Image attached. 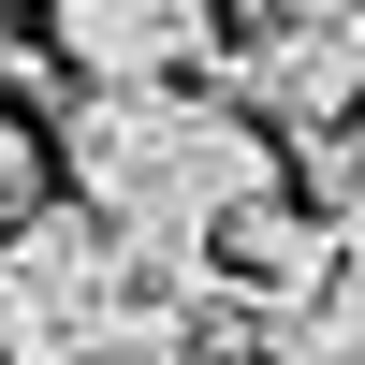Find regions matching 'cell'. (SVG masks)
<instances>
[{
  "mask_svg": "<svg viewBox=\"0 0 365 365\" xmlns=\"http://www.w3.org/2000/svg\"><path fill=\"white\" fill-rule=\"evenodd\" d=\"M278 351H292V365H365V234L307 278V307L278 322Z\"/></svg>",
  "mask_w": 365,
  "mask_h": 365,
  "instance_id": "5",
  "label": "cell"
},
{
  "mask_svg": "<svg viewBox=\"0 0 365 365\" xmlns=\"http://www.w3.org/2000/svg\"><path fill=\"white\" fill-rule=\"evenodd\" d=\"M263 15H322V29H365V0H263Z\"/></svg>",
  "mask_w": 365,
  "mask_h": 365,
  "instance_id": "8",
  "label": "cell"
},
{
  "mask_svg": "<svg viewBox=\"0 0 365 365\" xmlns=\"http://www.w3.org/2000/svg\"><path fill=\"white\" fill-rule=\"evenodd\" d=\"M44 44L73 88H161L190 58H220V0H58Z\"/></svg>",
  "mask_w": 365,
  "mask_h": 365,
  "instance_id": "4",
  "label": "cell"
},
{
  "mask_svg": "<svg viewBox=\"0 0 365 365\" xmlns=\"http://www.w3.org/2000/svg\"><path fill=\"white\" fill-rule=\"evenodd\" d=\"M220 73L263 132H351L365 117V29H322V15H263V29H220Z\"/></svg>",
  "mask_w": 365,
  "mask_h": 365,
  "instance_id": "3",
  "label": "cell"
},
{
  "mask_svg": "<svg viewBox=\"0 0 365 365\" xmlns=\"http://www.w3.org/2000/svg\"><path fill=\"white\" fill-rule=\"evenodd\" d=\"M88 365H205V336H190V307H132Z\"/></svg>",
  "mask_w": 365,
  "mask_h": 365,
  "instance_id": "6",
  "label": "cell"
},
{
  "mask_svg": "<svg viewBox=\"0 0 365 365\" xmlns=\"http://www.w3.org/2000/svg\"><path fill=\"white\" fill-rule=\"evenodd\" d=\"M117 322H132L117 234L88 205H15L0 220V365H88Z\"/></svg>",
  "mask_w": 365,
  "mask_h": 365,
  "instance_id": "2",
  "label": "cell"
},
{
  "mask_svg": "<svg viewBox=\"0 0 365 365\" xmlns=\"http://www.w3.org/2000/svg\"><path fill=\"white\" fill-rule=\"evenodd\" d=\"M58 175L73 205L117 234V278L132 307H205L220 292V220L278 190V132L249 103H205V88H88L58 117Z\"/></svg>",
  "mask_w": 365,
  "mask_h": 365,
  "instance_id": "1",
  "label": "cell"
},
{
  "mask_svg": "<svg viewBox=\"0 0 365 365\" xmlns=\"http://www.w3.org/2000/svg\"><path fill=\"white\" fill-rule=\"evenodd\" d=\"M0 15H15V0H0Z\"/></svg>",
  "mask_w": 365,
  "mask_h": 365,
  "instance_id": "9",
  "label": "cell"
},
{
  "mask_svg": "<svg viewBox=\"0 0 365 365\" xmlns=\"http://www.w3.org/2000/svg\"><path fill=\"white\" fill-rule=\"evenodd\" d=\"M15 205H29V117L0 103V220H15Z\"/></svg>",
  "mask_w": 365,
  "mask_h": 365,
  "instance_id": "7",
  "label": "cell"
}]
</instances>
